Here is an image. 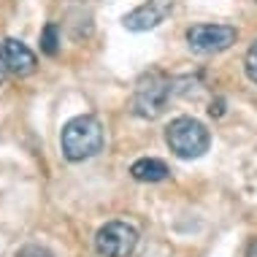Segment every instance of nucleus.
<instances>
[{
  "label": "nucleus",
  "instance_id": "1",
  "mask_svg": "<svg viewBox=\"0 0 257 257\" xmlns=\"http://www.w3.org/2000/svg\"><path fill=\"white\" fill-rule=\"evenodd\" d=\"M60 147H62V155L71 163H81V160L95 157L103 149V124L89 114L73 116L62 127Z\"/></svg>",
  "mask_w": 257,
  "mask_h": 257
},
{
  "label": "nucleus",
  "instance_id": "2",
  "mask_svg": "<svg viewBox=\"0 0 257 257\" xmlns=\"http://www.w3.org/2000/svg\"><path fill=\"white\" fill-rule=\"evenodd\" d=\"M165 144L176 157L182 160H198L203 157L211 147V133L203 122L195 116H176L168 127H165Z\"/></svg>",
  "mask_w": 257,
  "mask_h": 257
},
{
  "label": "nucleus",
  "instance_id": "3",
  "mask_svg": "<svg viewBox=\"0 0 257 257\" xmlns=\"http://www.w3.org/2000/svg\"><path fill=\"white\" fill-rule=\"evenodd\" d=\"M171 79L160 71H149L138 79L133 95V114L141 119H157L168 106L171 98Z\"/></svg>",
  "mask_w": 257,
  "mask_h": 257
},
{
  "label": "nucleus",
  "instance_id": "4",
  "mask_svg": "<svg viewBox=\"0 0 257 257\" xmlns=\"http://www.w3.org/2000/svg\"><path fill=\"white\" fill-rule=\"evenodd\" d=\"M238 41L233 25H192L187 30V44L198 54H219Z\"/></svg>",
  "mask_w": 257,
  "mask_h": 257
},
{
  "label": "nucleus",
  "instance_id": "5",
  "mask_svg": "<svg viewBox=\"0 0 257 257\" xmlns=\"http://www.w3.org/2000/svg\"><path fill=\"white\" fill-rule=\"evenodd\" d=\"M138 244V230L127 222H106L95 235V249L103 257H130Z\"/></svg>",
  "mask_w": 257,
  "mask_h": 257
},
{
  "label": "nucleus",
  "instance_id": "6",
  "mask_svg": "<svg viewBox=\"0 0 257 257\" xmlns=\"http://www.w3.org/2000/svg\"><path fill=\"white\" fill-rule=\"evenodd\" d=\"M173 11V0H147L141 3L136 11H130L122 19V25L133 33H144V30H155L157 25H163L168 19V14Z\"/></svg>",
  "mask_w": 257,
  "mask_h": 257
},
{
  "label": "nucleus",
  "instance_id": "7",
  "mask_svg": "<svg viewBox=\"0 0 257 257\" xmlns=\"http://www.w3.org/2000/svg\"><path fill=\"white\" fill-rule=\"evenodd\" d=\"M0 52H3V65L6 71L14 76H30L36 71V54H33L22 41L17 38H6L0 44Z\"/></svg>",
  "mask_w": 257,
  "mask_h": 257
},
{
  "label": "nucleus",
  "instance_id": "8",
  "mask_svg": "<svg viewBox=\"0 0 257 257\" xmlns=\"http://www.w3.org/2000/svg\"><path fill=\"white\" fill-rule=\"evenodd\" d=\"M136 182H163V179H168V165L163 163V160L157 157H144V160H136L133 168H130Z\"/></svg>",
  "mask_w": 257,
  "mask_h": 257
},
{
  "label": "nucleus",
  "instance_id": "9",
  "mask_svg": "<svg viewBox=\"0 0 257 257\" xmlns=\"http://www.w3.org/2000/svg\"><path fill=\"white\" fill-rule=\"evenodd\" d=\"M60 38H57V25L54 22H49L44 27V33H41V52L44 54H49V57H54L57 54V49H60Z\"/></svg>",
  "mask_w": 257,
  "mask_h": 257
},
{
  "label": "nucleus",
  "instance_id": "10",
  "mask_svg": "<svg viewBox=\"0 0 257 257\" xmlns=\"http://www.w3.org/2000/svg\"><path fill=\"white\" fill-rule=\"evenodd\" d=\"M244 71L249 76V81H254V84H257V41L249 46V52L244 57Z\"/></svg>",
  "mask_w": 257,
  "mask_h": 257
},
{
  "label": "nucleus",
  "instance_id": "11",
  "mask_svg": "<svg viewBox=\"0 0 257 257\" xmlns=\"http://www.w3.org/2000/svg\"><path fill=\"white\" fill-rule=\"evenodd\" d=\"M17 257H52V252L46 246H38V244H30V246H22L17 252Z\"/></svg>",
  "mask_w": 257,
  "mask_h": 257
},
{
  "label": "nucleus",
  "instance_id": "12",
  "mask_svg": "<svg viewBox=\"0 0 257 257\" xmlns=\"http://www.w3.org/2000/svg\"><path fill=\"white\" fill-rule=\"evenodd\" d=\"M246 257H257V241H252V244H249V252H246Z\"/></svg>",
  "mask_w": 257,
  "mask_h": 257
},
{
  "label": "nucleus",
  "instance_id": "13",
  "mask_svg": "<svg viewBox=\"0 0 257 257\" xmlns=\"http://www.w3.org/2000/svg\"><path fill=\"white\" fill-rule=\"evenodd\" d=\"M3 73H6V65H3V52H0V84H3Z\"/></svg>",
  "mask_w": 257,
  "mask_h": 257
}]
</instances>
